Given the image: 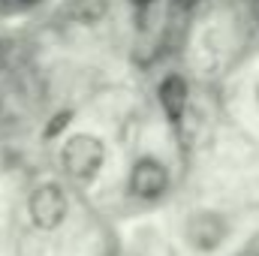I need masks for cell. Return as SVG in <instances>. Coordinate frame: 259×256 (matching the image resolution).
Instances as JSON below:
<instances>
[{
  "label": "cell",
  "mask_w": 259,
  "mask_h": 256,
  "mask_svg": "<svg viewBox=\"0 0 259 256\" xmlns=\"http://www.w3.org/2000/svg\"><path fill=\"white\" fill-rule=\"evenodd\" d=\"M106 163V145L91 133L69 136L61 148V166L75 184H91Z\"/></svg>",
  "instance_id": "1"
},
{
  "label": "cell",
  "mask_w": 259,
  "mask_h": 256,
  "mask_svg": "<svg viewBox=\"0 0 259 256\" xmlns=\"http://www.w3.org/2000/svg\"><path fill=\"white\" fill-rule=\"evenodd\" d=\"M27 214H30V223L36 229H42V232L58 229L66 220V214H69L66 193L58 184H39L27 199Z\"/></svg>",
  "instance_id": "2"
},
{
  "label": "cell",
  "mask_w": 259,
  "mask_h": 256,
  "mask_svg": "<svg viewBox=\"0 0 259 256\" xmlns=\"http://www.w3.org/2000/svg\"><path fill=\"white\" fill-rule=\"evenodd\" d=\"M127 190L142 199V202H157L163 193L169 190V169L157 157H139L130 169Z\"/></svg>",
  "instance_id": "3"
},
{
  "label": "cell",
  "mask_w": 259,
  "mask_h": 256,
  "mask_svg": "<svg viewBox=\"0 0 259 256\" xmlns=\"http://www.w3.org/2000/svg\"><path fill=\"white\" fill-rule=\"evenodd\" d=\"M226 235H229V223L217 211H193L187 217V223H184V238L199 253L217 250L226 241Z\"/></svg>",
  "instance_id": "4"
},
{
  "label": "cell",
  "mask_w": 259,
  "mask_h": 256,
  "mask_svg": "<svg viewBox=\"0 0 259 256\" xmlns=\"http://www.w3.org/2000/svg\"><path fill=\"white\" fill-rule=\"evenodd\" d=\"M157 97H160V106H163V112H166V118H169V124H181V118H184V112H187V100H190V88H187V78L184 75H178V72H172V75H166L163 81H160V88H157Z\"/></svg>",
  "instance_id": "5"
},
{
  "label": "cell",
  "mask_w": 259,
  "mask_h": 256,
  "mask_svg": "<svg viewBox=\"0 0 259 256\" xmlns=\"http://www.w3.org/2000/svg\"><path fill=\"white\" fill-rule=\"evenodd\" d=\"M106 0H78V9H75V18L84 21V24H94L106 15Z\"/></svg>",
  "instance_id": "6"
},
{
  "label": "cell",
  "mask_w": 259,
  "mask_h": 256,
  "mask_svg": "<svg viewBox=\"0 0 259 256\" xmlns=\"http://www.w3.org/2000/svg\"><path fill=\"white\" fill-rule=\"evenodd\" d=\"M253 15H256V21H259V0H253Z\"/></svg>",
  "instance_id": "7"
},
{
  "label": "cell",
  "mask_w": 259,
  "mask_h": 256,
  "mask_svg": "<svg viewBox=\"0 0 259 256\" xmlns=\"http://www.w3.org/2000/svg\"><path fill=\"white\" fill-rule=\"evenodd\" d=\"M133 3H136V6H148L151 0H133Z\"/></svg>",
  "instance_id": "8"
},
{
  "label": "cell",
  "mask_w": 259,
  "mask_h": 256,
  "mask_svg": "<svg viewBox=\"0 0 259 256\" xmlns=\"http://www.w3.org/2000/svg\"><path fill=\"white\" fill-rule=\"evenodd\" d=\"M21 3H39V0H21Z\"/></svg>",
  "instance_id": "9"
},
{
  "label": "cell",
  "mask_w": 259,
  "mask_h": 256,
  "mask_svg": "<svg viewBox=\"0 0 259 256\" xmlns=\"http://www.w3.org/2000/svg\"><path fill=\"white\" fill-rule=\"evenodd\" d=\"M256 103H259V84H256Z\"/></svg>",
  "instance_id": "10"
}]
</instances>
